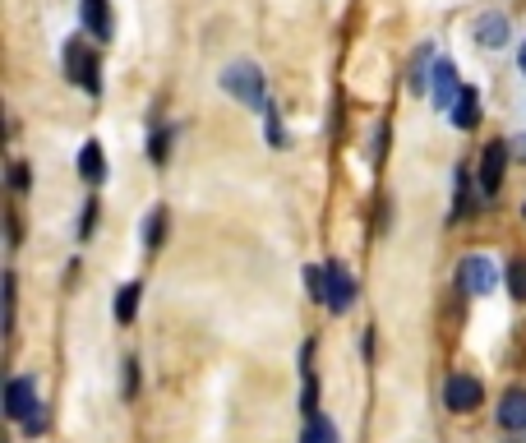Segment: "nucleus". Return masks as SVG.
<instances>
[{"label": "nucleus", "instance_id": "obj_12", "mask_svg": "<svg viewBox=\"0 0 526 443\" xmlns=\"http://www.w3.org/2000/svg\"><path fill=\"white\" fill-rule=\"evenodd\" d=\"M476 37L485 42V47H503V42H508V24H503L499 14H485V19L476 24Z\"/></svg>", "mask_w": 526, "mask_h": 443}, {"label": "nucleus", "instance_id": "obj_1", "mask_svg": "<svg viewBox=\"0 0 526 443\" xmlns=\"http://www.w3.org/2000/svg\"><path fill=\"white\" fill-rule=\"evenodd\" d=\"M222 88H227L231 97H240L245 107H259L263 102V74L254 70V65H231V70L222 74Z\"/></svg>", "mask_w": 526, "mask_h": 443}, {"label": "nucleus", "instance_id": "obj_18", "mask_svg": "<svg viewBox=\"0 0 526 443\" xmlns=\"http://www.w3.org/2000/svg\"><path fill=\"white\" fill-rule=\"evenodd\" d=\"M162 222H167V213H153V222H148V231H144L148 245H157V236H162Z\"/></svg>", "mask_w": 526, "mask_h": 443}, {"label": "nucleus", "instance_id": "obj_20", "mask_svg": "<svg viewBox=\"0 0 526 443\" xmlns=\"http://www.w3.org/2000/svg\"><path fill=\"white\" fill-rule=\"evenodd\" d=\"M522 70H526V47H522Z\"/></svg>", "mask_w": 526, "mask_h": 443}, {"label": "nucleus", "instance_id": "obj_7", "mask_svg": "<svg viewBox=\"0 0 526 443\" xmlns=\"http://www.w3.org/2000/svg\"><path fill=\"white\" fill-rule=\"evenodd\" d=\"M33 407H37V388H33V379H14V384L5 388V416H10V420H24Z\"/></svg>", "mask_w": 526, "mask_h": 443}, {"label": "nucleus", "instance_id": "obj_17", "mask_svg": "<svg viewBox=\"0 0 526 443\" xmlns=\"http://www.w3.org/2000/svg\"><path fill=\"white\" fill-rule=\"evenodd\" d=\"M24 430H28V434L47 430V411H42V402H37V407H33V411H28V416H24Z\"/></svg>", "mask_w": 526, "mask_h": 443}, {"label": "nucleus", "instance_id": "obj_10", "mask_svg": "<svg viewBox=\"0 0 526 443\" xmlns=\"http://www.w3.org/2000/svg\"><path fill=\"white\" fill-rule=\"evenodd\" d=\"M453 120L462 125V130H471V125L480 120V93L476 88H462V97L453 102Z\"/></svg>", "mask_w": 526, "mask_h": 443}, {"label": "nucleus", "instance_id": "obj_6", "mask_svg": "<svg viewBox=\"0 0 526 443\" xmlns=\"http://www.w3.org/2000/svg\"><path fill=\"white\" fill-rule=\"evenodd\" d=\"M448 407L453 411H476L480 407V379H471V374H453V379H448Z\"/></svg>", "mask_w": 526, "mask_h": 443}, {"label": "nucleus", "instance_id": "obj_5", "mask_svg": "<svg viewBox=\"0 0 526 443\" xmlns=\"http://www.w3.org/2000/svg\"><path fill=\"white\" fill-rule=\"evenodd\" d=\"M457 97H462V84H457V65H453V60H439V65H434V102H439L443 111H453Z\"/></svg>", "mask_w": 526, "mask_h": 443}, {"label": "nucleus", "instance_id": "obj_3", "mask_svg": "<svg viewBox=\"0 0 526 443\" xmlns=\"http://www.w3.org/2000/svg\"><path fill=\"white\" fill-rule=\"evenodd\" d=\"M494 282H499V273H494V264L485 254H467L462 259V291L467 296H490Z\"/></svg>", "mask_w": 526, "mask_h": 443}, {"label": "nucleus", "instance_id": "obj_16", "mask_svg": "<svg viewBox=\"0 0 526 443\" xmlns=\"http://www.w3.org/2000/svg\"><path fill=\"white\" fill-rule=\"evenodd\" d=\"M508 291H513L517 300H526V259H513V268H508Z\"/></svg>", "mask_w": 526, "mask_h": 443}, {"label": "nucleus", "instance_id": "obj_15", "mask_svg": "<svg viewBox=\"0 0 526 443\" xmlns=\"http://www.w3.org/2000/svg\"><path fill=\"white\" fill-rule=\"evenodd\" d=\"M134 305H139V287H125V291H120V300H116V319H120V324H130V319H134Z\"/></svg>", "mask_w": 526, "mask_h": 443}, {"label": "nucleus", "instance_id": "obj_4", "mask_svg": "<svg viewBox=\"0 0 526 443\" xmlns=\"http://www.w3.org/2000/svg\"><path fill=\"white\" fill-rule=\"evenodd\" d=\"M65 70H70V79H79V84L88 88V93H97V60H93V51L84 47V42H70L65 47Z\"/></svg>", "mask_w": 526, "mask_h": 443}, {"label": "nucleus", "instance_id": "obj_8", "mask_svg": "<svg viewBox=\"0 0 526 443\" xmlns=\"http://www.w3.org/2000/svg\"><path fill=\"white\" fill-rule=\"evenodd\" d=\"M503 162H508V144H490V148H485V162H480V190H485V194H499Z\"/></svg>", "mask_w": 526, "mask_h": 443}, {"label": "nucleus", "instance_id": "obj_11", "mask_svg": "<svg viewBox=\"0 0 526 443\" xmlns=\"http://www.w3.org/2000/svg\"><path fill=\"white\" fill-rule=\"evenodd\" d=\"M84 24L93 37H111V19H107V0H84Z\"/></svg>", "mask_w": 526, "mask_h": 443}, {"label": "nucleus", "instance_id": "obj_2", "mask_svg": "<svg viewBox=\"0 0 526 443\" xmlns=\"http://www.w3.org/2000/svg\"><path fill=\"white\" fill-rule=\"evenodd\" d=\"M351 300H356V282L347 277L342 264H328L323 268V305L333 314H342V310H351Z\"/></svg>", "mask_w": 526, "mask_h": 443}, {"label": "nucleus", "instance_id": "obj_13", "mask_svg": "<svg viewBox=\"0 0 526 443\" xmlns=\"http://www.w3.org/2000/svg\"><path fill=\"white\" fill-rule=\"evenodd\" d=\"M300 443H337V430H333V420H323L319 411L310 416V425H305V439Z\"/></svg>", "mask_w": 526, "mask_h": 443}, {"label": "nucleus", "instance_id": "obj_9", "mask_svg": "<svg viewBox=\"0 0 526 443\" xmlns=\"http://www.w3.org/2000/svg\"><path fill=\"white\" fill-rule=\"evenodd\" d=\"M499 425L503 430H526V388H508V393H503Z\"/></svg>", "mask_w": 526, "mask_h": 443}, {"label": "nucleus", "instance_id": "obj_14", "mask_svg": "<svg viewBox=\"0 0 526 443\" xmlns=\"http://www.w3.org/2000/svg\"><path fill=\"white\" fill-rule=\"evenodd\" d=\"M79 171H84V180H102V153H97V144L84 148V157H79Z\"/></svg>", "mask_w": 526, "mask_h": 443}, {"label": "nucleus", "instance_id": "obj_19", "mask_svg": "<svg viewBox=\"0 0 526 443\" xmlns=\"http://www.w3.org/2000/svg\"><path fill=\"white\" fill-rule=\"evenodd\" d=\"M10 180H14V190H28V171H24V167H14Z\"/></svg>", "mask_w": 526, "mask_h": 443}]
</instances>
